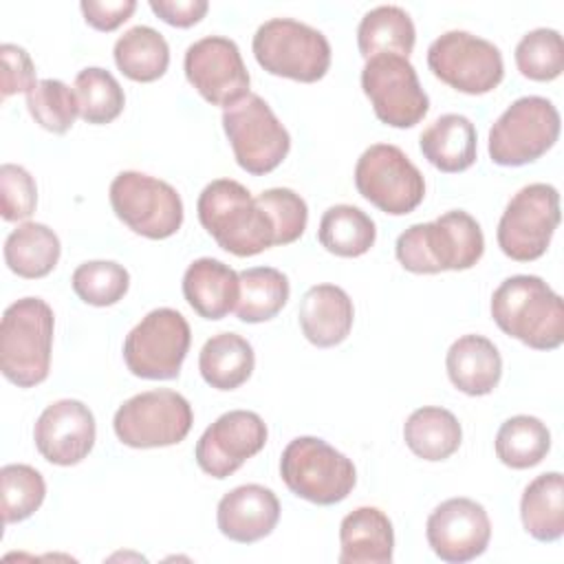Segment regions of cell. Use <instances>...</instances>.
Instances as JSON below:
<instances>
[{
	"mask_svg": "<svg viewBox=\"0 0 564 564\" xmlns=\"http://www.w3.org/2000/svg\"><path fill=\"white\" fill-rule=\"evenodd\" d=\"M485 253V236L478 220L452 209L432 223L408 227L394 245L399 264L410 273H441L471 269Z\"/></svg>",
	"mask_w": 564,
	"mask_h": 564,
	"instance_id": "6da1fadb",
	"label": "cell"
},
{
	"mask_svg": "<svg viewBox=\"0 0 564 564\" xmlns=\"http://www.w3.org/2000/svg\"><path fill=\"white\" fill-rule=\"evenodd\" d=\"M498 328L535 350H555L564 341L562 297L540 275H511L491 295Z\"/></svg>",
	"mask_w": 564,
	"mask_h": 564,
	"instance_id": "7a4b0ae2",
	"label": "cell"
},
{
	"mask_svg": "<svg viewBox=\"0 0 564 564\" xmlns=\"http://www.w3.org/2000/svg\"><path fill=\"white\" fill-rule=\"evenodd\" d=\"M198 220L220 249L249 258L275 247L269 216L260 209L251 192L234 178L207 183L196 200Z\"/></svg>",
	"mask_w": 564,
	"mask_h": 564,
	"instance_id": "3957f363",
	"label": "cell"
},
{
	"mask_svg": "<svg viewBox=\"0 0 564 564\" xmlns=\"http://www.w3.org/2000/svg\"><path fill=\"white\" fill-rule=\"evenodd\" d=\"M55 315L42 297L7 306L0 322V370L18 388L40 386L51 370Z\"/></svg>",
	"mask_w": 564,
	"mask_h": 564,
	"instance_id": "277c9868",
	"label": "cell"
},
{
	"mask_svg": "<svg viewBox=\"0 0 564 564\" xmlns=\"http://www.w3.org/2000/svg\"><path fill=\"white\" fill-rule=\"evenodd\" d=\"M280 476L291 494L319 507L346 500L357 482L352 460L317 436H297L284 447Z\"/></svg>",
	"mask_w": 564,
	"mask_h": 564,
	"instance_id": "5b68a950",
	"label": "cell"
},
{
	"mask_svg": "<svg viewBox=\"0 0 564 564\" xmlns=\"http://www.w3.org/2000/svg\"><path fill=\"white\" fill-rule=\"evenodd\" d=\"M251 51L269 75L302 84L319 82L330 68V44L326 35L291 18H271L260 24Z\"/></svg>",
	"mask_w": 564,
	"mask_h": 564,
	"instance_id": "8992f818",
	"label": "cell"
},
{
	"mask_svg": "<svg viewBox=\"0 0 564 564\" xmlns=\"http://www.w3.org/2000/svg\"><path fill=\"white\" fill-rule=\"evenodd\" d=\"M560 137V112L551 99L527 95L516 99L489 130V159L520 167L546 154Z\"/></svg>",
	"mask_w": 564,
	"mask_h": 564,
	"instance_id": "52a82bcc",
	"label": "cell"
},
{
	"mask_svg": "<svg viewBox=\"0 0 564 564\" xmlns=\"http://www.w3.org/2000/svg\"><path fill=\"white\" fill-rule=\"evenodd\" d=\"M223 128L236 163L253 176L273 172L291 150L289 130L256 93L245 95L223 110Z\"/></svg>",
	"mask_w": 564,
	"mask_h": 564,
	"instance_id": "ba28073f",
	"label": "cell"
},
{
	"mask_svg": "<svg viewBox=\"0 0 564 564\" xmlns=\"http://www.w3.org/2000/svg\"><path fill=\"white\" fill-rule=\"evenodd\" d=\"M108 198L117 218L143 238L163 240L183 225L181 194L156 176L134 170L119 172L110 183Z\"/></svg>",
	"mask_w": 564,
	"mask_h": 564,
	"instance_id": "9c48e42d",
	"label": "cell"
},
{
	"mask_svg": "<svg viewBox=\"0 0 564 564\" xmlns=\"http://www.w3.org/2000/svg\"><path fill=\"white\" fill-rule=\"evenodd\" d=\"M194 423L189 401L170 388L139 392L123 401L112 419L117 438L134 449L181 443Z\"/></svg>",
	"mask_w": 564,
	"mask_h": 564,
	"instance_id": "30bf717a",
	"label": "cell"
},
{
	"mask_svg": "<svg viewBox=\"0 0 564 564\" xmlns=\"http://www.w3.org/2000/svg\"><path fill=\"white\" fill-rule=\"evenodd\" d=\"M355 187L368 203L390 216H405L425 198L423 174L392 143H375L361 152L355 165Z\"/></svg>",
	"mask_w": 564,
	"mask_h": 564,
	"instance_id": "8fae6325",
	"label": "cell"
},
{
	"mask_svg": "<svg viewBox=\"0 0 564 564\" xmlns=\"http://www.w3.org/2000/svg\"><path fill=\"white\" fill-rule=\"evenodd\" d=\"M192 344L187 319L176 308L150 311L123 339V361L141 379H176Z\"/></svg>",
	"mask_w": 564,
	"mask_h": 564,
	"instance_id": "7c38bea8",
	"label": "cell"
},
{
	"mask_svg": "<svg viewBox=\"0 0 564 564\" xmlns=\"http://www.w3.org/2000/svg\"><path fill=\"white\" fill-rule=\"evenodd\" d=\"M560 225V194L549 183L524 185L507 203L496 240L500 251L516 262L542 258Z\"/></svg>",
	"mask_w": 564,
	"mask_h": 564,
	"instance_id": "4fadbf2b",
	"label": "cell"
},
{
	"mask_svg": "<svg viewBox=\"0 0 564 564\" xmlns=\"http://www.w3.org/2000/svg\"><path fill=\"white\" fill-rule=\"evenodd\" d=\"M427 66L436 79L465 95L491 93L505 77L500 48L469 31H447L427 48Z\"/></svg>",
	"mask_w": 564,
	"mask_h": 564,
	"instance_id": "5bb4252c",
	"label": "cell"
},
{
	"mask_svg": "<svg viewBox=\"0 0 564 564\" xmlns=\"http://www.w3.org/2000/svg\"><path fill=\"white\" fill-rule=\"evenodd\" d=\"M361 88L377 119L392 128H412L430 110L414 66L401 55H375L361 68Z\"/></svg>",
	"mask_w": 564,
	"mask_h": 564,
	"instance_id": "9a60e30c",
	"label": "cell"
},
{
	"mask_svg": "<svg viewBox=\"0 0 564 564\" xmlns=\"http://www.w3.org/2000/svg\"><path fill=\"white\" fill-rule=\"evenodd\" d=\"M185 77L212 106H231L249 95V73L240 48L223 35H207L187 46Z\"/></svg>",
	"mask_w": 564,
	"mask_h": 564,
	"instance_id": "2e32d148",
	"label": "cell"
},
{
	"mask_svg": "<svg viewBox=\"0 0 564 564\" xmlns=\"http://www.w3.org/2000/svg\"><path fill=\"white\" fill-rule=\"evenodd\" d=\"M267 423L251 410L220 414L198 438L194 458L212 478H227L267 445Z\"/></svg>",
	"mask_w": 564,
	"mask_h": 564,
	"instance_id": "e0dca14e",
	"label": "cell"
},
{
	"mask_svg": "<svg viewBox=\"0 0 564 564\" xmlns=\"http://www.w3.org/2000/svg\"><path fill=\"white\" fill-rule=\"evenodd\" d=\"M425 538L436 557L449 564H463L487 551L491 522L480 502L463 496L449 498L430 513Z\"/></svg>",
	"mask_w": 564,
	"mask_h": 564,
	"instance_id": "ac0fdd59",
	"label": "cell"
},
{
	"mask_svg": "<svg viewBox=\"0 0 564 564\" xmlns=\"http://www.w3.org/2000/svg\"><path fill=\"white\" fill-rule=\"evenodd\" d=\"M97 436L90 408L77 399H59L44 408L33 427V441L44 460L70 467L82 463Z\"/></svg>",
	"mask_w": 564,
	"mask_h": 564,
	"instance_id": "d6986e66",
	"label": "cell"
},
{
	"mask_svg": "<svg viewBox=\"0 0 564 564\" xmlns=\"http://www.w3.org/2000/svg\"><path fill=\"white\" fill-rule=\"evenodd\" d=\"M280 520V500L264 485H240L227 491L216 507L220 533L240 544H253L275 529Z\"/></svg>",
	"mask_w": 564,
	"mask_h": 564,
	"instance_id": "ffe728a7",
	"label": "cell"
},
{
	"mask_svg": "<svg viewBox=\"0 0 564 564\" xmlns=\"http://www.w3.org/2000/svg\"><path fill=\"white\" fill-rule=\"evenodd\" d=\"M300 328L304 337L317 348H333L341 344L355 319L352 300L337 284H315L300 302Z\"/></svg>",
	"mask_w": 564,
	"mask_h": 564,
	"instance_id": "44dd1931",
	"label": "cell"
},
{
	"mask_svg": "<svg viewBox=\"0 0 564 564\" xmlns=\"http://www.w3.org/2000/svg\"><path fill=\"white\" fill-rule=\"evenodd\" d=\"M394 553V529L377 507H357L339 524L341 564H390Z\"/></svg>",
	"mask_w": 564,
	"mask_h": 564,
	"instance_id": "7402d4cb",
	"label": "cell"
},
{
	"mask_svg": "<svg viewBox=\"0 0 564 564\" xmlns=\"http://www.w3.org/2000/svg\"><path fill=\"white\" fill-rule=\"evenodd\" d=\"M183 295L200 317L223 319L238 304L240 278L216 258H198L183 273Z\"/></svg>",
	"mask_w": 564,
	"mask_h": 564,
	"instance_id": "603a6c76",
	"label": "cell"
},
{
	"mask_svg": "<svg viewBox=\"0 0 564 564\" xmlns=\"http://www.w3.org/2000/svg\"><path fill=\"white\" fill-rule=\"evenodd\" d=\"M445 368L454 388L469 397H485L502 377V357L491 339L469 333L449 346Z\"/></svg>",
	"mask_w": 564,
	"mask_h": 564,
	"instance_id": "cb8c5ba5",
	"label": "cell"
},
{
	"mask_svg": "<svg viewBox=\"0 0 564 564\" xmlns=\"http://www.w3.org/2000/svg\"><path fill=\"white\" fill-rule=\"evenodd\" d=\"M423 156L441 172H465L476 163L478 134L476 126L458 112L441 115L419 139Z\"/></svg>",
	"mask_w": 564,
	"mask_h": 564,
	"instance_id": "d4e9b609",
	"label": "cell"
},
{
	"mask_svg": "<svg viewBox=\"0 0 564 564\" xmlns=\"http://www.w3.org/2000/svg\"><path fill=\"white\" fill-rule=\"evenodd\" d=\"M253 366V348L238 333H218L209 337L198 355V370L203 381L223 392L247 383Z\"/></svg>",
	"mask_w": 564,
	"mask_h": 564,
	"instance_id": "484cf974",
	"label": "cell"
},
{
	"mask_svg": "<svg viewBox=\"0 0 564 564\" xmlns=\"http://www.w3.org/2000/svg\"><path fill=\"white\" fill-rule=\"evenodd\" d=\"M520 518L524 531L538 542L564 535V478L560 471L535 476L522 491Z\"/></svg>",
	"mask_w": 564,
	"mask_h": 564,
	"instance_id": "4316f807",
	"label": "cell"
},
{
	"mask_svg": "<svg viewBox=\"0 0 564 564\" xmlns=\"http://www.w3.org/2000/svg\"><path fill=\"white\" fill-rule=\"evenodd\" d=\"M403 441L414 456L438 463L458 452L463 427L449 410L438 405H423L405 419Z\"/></svg>",
	"mask_w": 564,
	"mask_h": 564,
	"instance_id": "83f0119b",
	"label": "cell"
},
{
	"mask_svg": "<svg viewBox=\"0 0 564 564\" xmlns=\"http://www.w3.org/2000/svg\"><path fill=\"white\" fill-rule=\"evenodd\" d=\"M416 42V29L410 13L397 4H381L370 9L357 26V46L364 59L375 55L408 57Z\"/></svg>",
	"mask_w": 564,
	"mask_h": 564,
	"instance_id": "f1b7e54d",
	"label": "cell"
},
{
	"mask_svg": "<svg viewBox=\"0 0 564 564\" xmlns=\"http://www.w3.org/2000/svg\"><path fill=\"white\" fill-rule=\"evenodd\" d=\"M62 253L57 234L44 223H22L4 240L7 267L26 280L48 275Z\"/></svg>",
	"mask_w": 564,
	"mask_h": 564,
	"instance_id": "f546056e",
	"label": "cell"
},
{
	"mask_svg": "<svg viewBox=\"0 0 564 564\" xmlns=\"http://www.w3.org/2000/svg\"><path fill=\"white\" fill-rule=\"evenodd\" d=\"M115 64L132 82H156L170 66V46L165 37L145 24L128 29L115 42Z\"/></svg>",
	"mask_w": 564,
	"mask_h": 564,
	"instance_id": "4dcf8cb0",
	"label": "cell"
},
{
	"mask_svg": "<svg viewBox=\"0 0 564 564\" xmlns=\"http://www.w3.org/2000/svg\"><path fill=\"white\" fill-rule=\"evenodd\" d=\"M317 238L328 253L339 258H359L375 245L377 225L355 205H333L319 220Z\"/></svg>",
	"mask_w": 564,
	"mask_h": 564,
	"instance_id": "1f68e13d",
	"label": "cell"
},
{
	"mask_svg": "<svg viewBox=\"0 0 564 564\" xmlns=\"http://www.w3.org/2000/svg\"><path fill=\"white\" fill-rule=\"evenodd\" d=\"M240 295L236 317L247 324L273 319L286 304L291 286L289 278L273 267H251L238 273Z\"/></svg>",
	"mask_w": 564,
	"mask_h": 564,
	"instance_id": "d6a6232c",
	"label": "cell"
},
{
	"mask_svg": "<svg viewBox=\"0 0 564 564\" xmlns=\"http://www.w3.org/2000/svg\"><path fill=\"white\" fill-rule=\"evenodd\" d=\"M494 445L502 465L511 469H529L546 458L551 449V432L538 416L516 414L498 427Z\"/></svg>",
	"mask_w": 564,
	"mask_h": 564,
	"instance_id": "836d02e7",
	"label": "cell"
},
{
	"mask_svg": "<svg viewBox=\"0 0 564 564\" xmlns=\"http://www.w3.org/2000/svg\"><path fill=\"white\" fill-rule=\"evenodd\" d=\"M79 117L86 123L104 126L115 121L126 106V95L115 75L99 66H88L75 77Z\"/></svg>",
	"mask_w": 564,
	"mask_h": 564,
	"instance_id": "e575fe53",
	"label": "cell"
},
{
	"mask_svg": "<svg viewBox=\"0 0 564 564\" xmlns=\"http://www.w3.org/2000/svg\"><path fill=\"white\" fill-rule=\"evenodd\" d=\"M0 496L4 524L22 522L31 518L44 502V476L35 467L24 463L4 465L0 469Z\"/></svg>",
	"mask_w": 564,
	"mask_h": 564,
	"instance_id": "d590c367",
	"label": "cell"
},
{
	"mask_svg": "<svg viewBox=\"0 0 564 564\" xmlns=\"http://www.w3.org/2000/svg\"><path fill=\"white\" fill-rule=\"evenodd\" d=\"M75 295L90 306H112L128 293L130 273L112 260H90L79 264L70 278Z\"/></svg>",
	"mask_w": 564,
	"mask_h": 564,
	"instance_id": "8d00e7d4",
	"label": "cell"
},
{
	"mask_svg": "<svg viewBox=\"0 0 564 564\" xmlns=\"http://www.w3.org/2000/svg\"><path fill=\"white\" fill-rule=\"evenodd\" d=\"M518 70L533 82L557 79L564 70V42L555 29H533L516 46Z\"/></svg>",
	"mask_w": 564,
	"mask_h": 564,
	"instance_id": "74e56055",
	"label": "cell"
},
{
	"mask_svg": "<svg viewBox=\"0 0 564 564\" xmlns=\"http://www.w3.org/2000/svg\"><path fill=\"white\" fill-rule=\"evenodd\" d=\"M26 108L35 123L53 134L68 132L79 115L75 90L59 79H40L26 93Z\"/></svg>",
	"mask_w": 564,
	"mask_h": 564,
	"instance_id": "f35d334b",
	"label": "cell"
},
{
	"mask_svg": "<svg viewBox=\"0 0 564 564\" xmlns=\"http://www.w3.org/2000/svg\"><path fill=\"white\" fill-rule=\"evenodd\" d=\"M256 203L271 220L275 247L291 245L304 234L308 223V207L297 192L289 187H271L258 194Z\"/></svg>",
	"mask_w": 564,
	"mask_h": 564,
	"instance_id": "ab89813d",
	"label": "cell"
},
{
	"mask_svg": "<svg viewBox=\"0 0 564 564\" xmlns=\"http://www.w3.org/2000/svg\"><path fill=\"white\" fill-rule=\"evenodd\" d=\"M0 200H2V218L9 223L26 220L37 205V187L35 178L15 163H4L0 167Z\"/></svg>",
	"mask_w": 564,
	"mask_h": 564,
	"instance_id": "60d3db41",
	"label": "cell"
},
{
	"mask_svg": "<svg viewBox=\"0 0 564 564\" xmlns=\"http://www.w3.org/2000/svg\"><path fill=\"white\" fill-rule=\"evenodd\" d=\"M2 59V99H9L15 93H29L40 79H35V66L29 53L18 44H2L0 46Z\"/></svg>",
	"mask_w": 564,
	"mask_h": 564,
	"instance_id": "b9f144b4",
	"label": "cell"
},
{
	"mask_svg": "<svg viewBox=\"0 0 564 564\" xmlns=\"http://www.w3.org/2000/svg\"><path fill=\"white\" fill-rule=\"evenodd\" d=\"M86 24H90L97 31L110 33L119 29L137 9L134 0H112V2H97V0H84L79 4Z\"/></svg>",
	"mask_w": 564,
	"mask_h": 564,
	"instance_id": "7bdbcfd3",
	"label": "cell"
},
{
	"mask_svg": "<svg viewBox=\"0 0 564 564\" xmlns=\"http://www.w3.org/2000/svg\"><path fill=\"white\" fill-rule=\"evenodd\" d=\"M150 9L165 24L187 29L205 18L209 4L207 0H150Z\"/></svg>",
	"mask_w": 564,
	"mask_h": 564,
	"instance_id": "ee69618b",
	"label": "cell"
}]
</instances>
